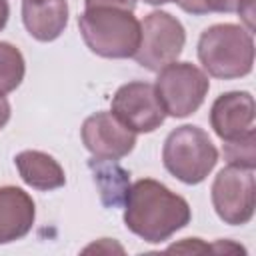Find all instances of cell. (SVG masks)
Masks as SVG:
<instances>
[{"mask_svg":"<svg viewBox=\"0 0 256 256\" xmlns=\"http://www.w3.org/2000/svg\"><path fill=\"white\" fill-rule=\"evenodd\" d=\"M88 168L94 174V182L98 186L102 204L108 208L122 206L130 190L128 172L120 164H116L112 158H98V156H94L88 162Z\"/></svg>","mask_w":256,"mask_h":256,"instance_id":"14","label":"cell"},{"mask_svg":"<svg viewBox=\"0 0 256 256\" xmlns=\"http://www.w3.org/2000/svg\"><path fill=\"white\" fill-rule=\"evenodd\" d=\"M210 124L214 132L226 142L240 138L254 128V98L250 92L220 94L210 110Z\"/></svg>","mask_w":256,"mask_h":256,"instance_id":"10","label":"cell"},{"mask_svg":"<svg viewBox=\"0 0 256 256\" xmlns=\"http://www.w3.org/2000/svg\"><path fill=\"white\" fill-rule=\"evenodd\" d=\"M186 32L180 20L168 12H150L140 24V42L134 52L136 62L152 72H160L182 54Z\"/></svg>","mask_w":256,"mask_h":256,"instance_id":"6","label":"cell"},{"mask_svg":"<svg viewBox=\"0 0 256 256\" xmlns=\"http://www.w3.org/2000/svg\"><path fill=\"white\" fill-rule=\"evenodd\" d=\"M34 202L16 186H0V244L24 238L34 224Z\"/></svg>","mask_w":256,"mask_h":256,"instance_id":"11","label":"cell"},{"mask_svg":"<svg viewBox=\"0 0 256 256\" xmlns=\"http://www.w3.org/2000/svg\"><path fill=\"white\" fill-rule=\"evenodd\" d=\"M90 8H116L132 12L136 8V0H86V10Z\"/></svg>","mask_w":256,"mask_h":256,"instance_id":"18","label":"cell"},{"mask_svg":"<svg viewBox=\"0 0 256 256\" xmlns=\"http://www.w3.org/2000/svg\"><path fill=\"white\" fill-rule=\"evenodd\" d=\"M30 2H44V0H30Z\"/></svg>","mask_w":256,"mask_h":256,"instance_id":"23","label":"cell"},{"mask_svg":"<svg viewBox=\"0 0 256 256\" xmlns=\"http://www.w3.org/2000/svg\"><path fill=\"white\" fill-rule=\"evenodd\" d=\"M210 88L208 76L190 62H172L160 70L154 90L166 114L184 118L196 112Z\"/></svg>","mask_w":256,"mask_h":256,"instance_id":"5","label":"cell"},{"mask_svg":"<svg viewBox=\"0 0 256 256\" xmlns=\"http://www.w3.org/2000/svg\"><path fill=\"white\" fill-rule=\"evenodd\" d=\"M146 4H154V6H158V4H168V2H176V0H144Z\"/></svg>","mask_w":256,"mask_h":256,"instance_id":"22","label":"cell"},{"mask_svg":"<svg viewBox=\"0 0 256 256\" xmlns=\"http://www.w3.org/2000/svg\"><path fill=\"white\" fill-rule=\"evenodd\" d=\"M212 204L220 220L230 226H242L252 220L256 208L254 168L226 166L212 184Z\"/></svg>","mask_w":256,"mask_h":256,"instance_id":"7","label":"cell"},{"mask_svg":"<svg viewBox=\"0 0 256 256\" xmlns=\"http://www.w3.org/2000/svg\"><path fill=\"white\" fill-rule=\"evenodd\" d=\"M168 250H170V252H174V250H178V252H206V250H210V246L202 244L198 238H186L182 244L170 246Z\"/></svg>","mask_w":256,"mask_h":256,"instance_id":"19","label":"cell"},{"mask_svg":"<svg viewBox=\"0 0 256 256\" xmlns=\"http://www.w3.org/2000/svg\"><path fill=\"white\" fill-rule=\"evenodd\" d=\"M14 162L20 172V178L36 190H54L64 186L66 182L62 166L46 152L24 150L14 158Z\"/></svg>","mask_w":256,"mask_h":256,"instance_id":"13","label":"cell"},{"mask_svg":"<svg viewBox=\"0 0 256 256\" xmlns=\"http://www.w3.org/2000/svg\"><path fill=\"white\" fill-rule=\"evenodd\" d=\"M8 120H10V104L4 98V94H0V128H4Z\"/></svg>","mask_w":256,"mask_h":256,"instance_id":"20","label":"cell"},{"mask_svg":"<svg viewBox=\"0 0 256 256\" xmlns=\"http://www.w3.org/2000/svg\"><path fill=\"white\" fill-rule=\"evenodd\" d=\"M82 142L98 158H124L136 144V132L126 128L112 112H96L82 124Z\"/></svg>","mask_w":256,"mask_h":256,"instance_id":"9","label":"cell"},{"mask_svg":"<svg viewBox=\"0 0 256 256\" xmlns=\"http://www.w3.org/2000/svg\"><path fill=\"white\" fill-rule=\"evenodd\" d=\"M124 206L128 230L152 244L168 240L190 222L188 202L152 178L134 182Z\"/></svg>","mask_w":256,"mask_h":256,"instance_id":"1","label":"cell"},{"mask_svg":"<svg viewBox=\"0 0 256 256\" xmlns=\"http://www.w3.org/2000/svg\"><path fill=\"white\" fill-rule=\"evenodd\" d=\"M184 12L208 14V12H238L244 0H176Z\"/></svg>","mask_w":256,"mask_h":256,"instance_id":"17","label":"cell"},{"mask_svg":"<svg viewBox=\"0 0 256 256\" xmlns=\"http://www.w3.org/2000/svg\"><path fill=\"white\" fill-rule=\"evenodd\" d=\"M8 16H10V6H8V0H0V30L6 26Z\"/></svg>","mask_w":256,"mask_h":256,"instance_id":"21","label":"cell"},{"mask_svg":"<svg viewBox=\"0 0 256 256\" xmlns=\"http://www.w3.org/2000/svg\"><path fill=\"white\" fill-rule=\"evenodd\" d=\"M198 58L214 78L230 80L246 76L254 64L252 32L238 24H214L198 40Z\"/></svg>","mask_w":256,"mask_h":256,"instance_id":"2","label":"cell"},{"mask_svg":"<svg viewBox=\"0 0 256 256\" xmlns=\"http://www.w3.org/2000/svg\"><path fill=\"white\" fill-rule=\"evenodd\" d=\"M224 158L234 166L254 168L256 164V132L254 128L242 134L240 138L224 142Z\"/></svg>","mask_w":256,"mask_h":256,"instance_id":"16","label":"cell"},{"mask_svg":"<svg viewBox=\"0 0 256 256\" xmlns=\"http://www.w3.org/2000/svg\"><path fill=\"white\" fill-rule=\"evenodd\" d=\"M86 46L102 58H130L140 42V22L128 10L90 8L78 16Z\"/></svg>","mask_w":256,"mask_h":256,"instance_id":"3","label":"cell"},{"mask_svg":"<svg viewBox=\"0 0 256 256\" xmlns=\"http://www.w3.org/2000/svg\"><path fill=\"white\" fill-rule=\"evenodd\" d=\"M162 162L180 182L200 184L216 166L218 150L202 128L184 124L164 140Z\"/></svg>","mask_w":256,"mask_h":256,"instance_id":"4","label":"cell"},{"mask_svg":"<svg viewBox=\"0 0 256 256\" xmlns=\"http://www.w3.org/2000/svg\"><path fill=\"white\" fill-rule=\"evenodd\" d=\"M22 20L28 34L34 36L36 40H56L68 24V4L66 0H22Z\"/></svg>","mask_w":256,"mask_h":256,"instance_id":"12","label":"cell"},{"mask_svg":"<svg viewBox=\"0 0 256 256\" xmlns=\"http://www.w3.org/2000/svg\"><path fill=\"white\" fill-rule=\"evenodd\" d=\"M24 72L26 64L22 52L8 42H0V94L16 90L24 78Z\"/></svg>","mask_w":256,"mask_h":256,"instance_id":"15","label":"cell"},{"mask_svg":"<svg viewBox=\"0 0 256 256\" xmlns=\"http://www.w3.org/2000/svg\"><path fill=\"white\" fill-rule=\"evenodd\" d=\"M112 114L132 132H154L166 118L150 82H128L112 98Z\"/></svg>","mask_w":256,"mask_h":256,"instance_id":"8","label":"cell"}]
</instances>
